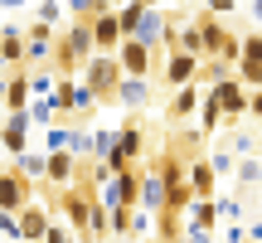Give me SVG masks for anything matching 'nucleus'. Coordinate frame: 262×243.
<instances>
[{
  "label": "nucleus",
  "instance_id": "obj_7",
  "mask_svg": "<svg viewBox=\"0 0 262 243\" xmlns=\"http://www.w3.org/2000/svg\"><path fill=\"white\" fill-rule=\"evenodd\" d=\"M214 97H219V107H224V117H228V121H238V117L248 112V103H253V93L238 83V73L219 78V83H214Z\"/></svg>",
  "mask_w": 262,
  "mask_h": 243
},
{
  "label": "nucleus",
  "instance_id": "obj_22",
  "mask_svg": "<svg viewBox=\"0 0 262 243\" xmlns=\"http://www.w3.org/2000/svg\"><path fill=\"white\" fill-rule=\"evenodd\" d=\"M199 83H185V88H175V97H170V117H194L199 112Z\"/></svg>",
  "mask_w": 262,
  "mask_h": 243
},
{
  "label": "nucleus",
  "instance_id": "obj_25",
  "mask_svg": "<svg viewBox=\"0 0 262 243\" xmlns=\"http://www.w3.org/2000/svg\"><path fill=\"white\" fill-rule=\"evenodd\" d=\"M185 214H189V224H199V229H209V234H219V205H214V199H194Z\"/></svg>",
  "mask_w": 262,
  "mask_h": 243
},
{
  "label": "nucleus",
  "instance_id": "obj_4",
  "mask_svg": "<svg viewBox=\"0 0 262 243\" xmlns=\"http://www.w3.org/2000/svg\"><path fill=\"white\" fill-rule=\"evenodd\" d=\"M54 49H58V34H54V29H49V25H39V19H34V25H29L25 29V64L29 68H39V64H54Z\"/></svg>",
  "mask_w": 262,
  "mask_h": 243
},
{
  "label": "nucleus",
  "instance_id": "obj_26",
  "mask_svg": "<svg viewBox=\"0 0 262 243\" xmlns=\"http://www.w3.org/2000/svg\"><path fill=\"white\" fill-rule=\"evenodd\" d=\"M15 170H19L25 180H44V175H49V151H44V156H39V151H25V156H15Z\"/></svg>",
  "mask_w": 262,
  "mask_h": 243
},
{
  "label": "nucleus",
  "instance_id": "obj_11",
  "mask_svg": "<svg viewBox=\"0 0 262 243\" xmlns=\"http://www.w3.org/2000/svg\"><path fill=\"white\" fill-rule=\"evenodd\" d=\"M199 68H204V58H199V54H180V49H170V58H165V83L170 88L199 83Z\"/></svg>",
  "mask_w": 262,
  "mask_h": 243
},
{
  "label": "nucleus",
  "instance_id": "obj_14",
  "mask_svg": "<svg viewBox=\"0 0 262 243\" xmlns=\"http://www.w3.org/2000/svg\"><path fill=\"white\" fill-rule=\"evenodd\" d=\"M93 25V44H97V54H117V44H122V25H117V5L112 10H102L97 19H88Z\"/></svg>",
  "mask_w": 262,
  "mask_h": 243
},
{
  "label": "nucleus",
  "instance_id": "obj_37",
  "mask_svg": "<svg viewBox=\"0 0 262 243\" xmlns=\"http://www.w3.org/2000/svg\"><path fill=\"white\" fill-rule=\"evenodd\" d=\"M209 166H214V175H228V170L238 166V156H233V151H214V156H209Z\"/></svg>",
  "mask_w": 262,
  "mask_h": 243
},
{
  "label": "nucleus",
  "instance_id": "obj_29",
  "mask_svg": "<svg viewBox=\"0 0 262 243\" xmlns=\"http://www.w3.org/2000/svg\"><path fill=\"white\" fill-rule=\"evenodd\" d=\"M29 121H39V127H54L58 121V107H54V97H29Z\"/></svg>",
  "mask_w": 262,
  "mask_h": 243
},
{
  "label": "nucleus",
  "instance_id": "obj_27",
  "mask_svg": "<svg viewBox=\"0 0 262 243\" xmlns=\"http://www.w3.org/2000/svg\"><path fill=\"white\" fill-rule=\"evenodd\" d=\"M141 15H146V0H126V5H117V25H122V34H126V39L136 34Z\"/></svg>",
  "mask_w": 262,
  "mask_h": 243
},
{
  "label": "nucleus",
  "instance_id": "obj_15",
  "mask_svg": "<svg viewBox=\"0 0 262 243\" xmlns=\"http://www.w3.org/2000/svg\"><path fill=\"white\" fill-rule=\"evenodd\" d=\"M141 151H146L141 131H136V127H122V131H117V151H112V170L136 166V160H141Z\"/></svg>",
  "mask_w": 262,
  "mask_h": 243
},
{
  "label": "nucleus",
  "instance_id": "obj_39",
  "mask_svg": "<svg viewBox=\"0 0 262 243\" xmlns=\"http://www.w3.org/2000/svg\"><path fill=\"white\" fill-rule=\"evenodd\" d=\"M180 243H214V234H209V229H199V224H189Z\"/></svg>",
  "mask_w": 262,
  "mask_h": 243
},
{
  "label": "nucleus",
  "instance_id": "obj_30",
  "mask_svg": "<svg viewBox=\"0 0 262 243\" xmlns=\"http://www.w3.org/2000/svg\"><path fill=\"white\" fill-rule=\"evenodd\" d=\"M107 234H112V214L93 199V209H88V234L83 238H107Z\"/></svg>",
  "mask_w": 262,
  "mask_h": 243
},
{
  "label": "nucleus",
  "instance_id": "obj_35",
  "mask_svg": "<svg viewBox=\"0 0 262 243\" xmlns=\"http://www.w3.org/2000/svg\"><path fill=\"white\" fill-rule=\"evenodd\" d=\"M68 136H73V127L54 121V127H49V136H44V146H49V151H68Z\"/></svg>",
  "mask_w": 262,
  "mask_h": 243
},
{
  "label": "nucleus",
  "instance_id": "obj_41",
  "mask_svg": "<svg viewBox=\"0 0 262 243\" xmlns=\"http://www.w3.org/2000/svg\"><path fill=\"white\" fill-rule=\"evenodd\" d=\"M228 151H233L238 160H243V156H253V136H233V146H228Z\"/></svg>",
  "mask_w": 262,
  "mask_h": 243
},
{
  "label": "nucleus",
  "instance_id": "obj_47",
  "mask_svg": "<svg viewBox=\"0 0 262 243\" xmlns=\"http://www.w3.org/2000/svg\"><path fill=\"white\" fill-rule=\"evenodd\" d=\"M0 156H5V136H0Z\"/></svg>",
  "mask_w": 262,
  "mask_h": 243
},
{
  "label": "nucleus",
  "instance_id": "obj_20",
  "mask_svg": "<svg viewBox=\"0 0 262 243\" xmlns=\"http://www.w3.org/2000/svg\"><path fill=\"white\" fill-rule=\"evenodd\" d=\"M25 107H29V73L15 68L10 83H5V112H25Z\"/></svg>",
  "mask_w": 262,
  "mask_h": 243
},
{
  "label": "nucleus",
  "instance_id": "obj_36",
  "mask_svg": "<svg viewBox=\"0 0 262 243\" xmlns=\"http://www.w3.org/2000/svg\"><path fill=\"white\" fill-rule=\"evenodd\" d=\"M238 180H243V185H257V180H262V160L243 156V160H238Z\"/></svg>",
  "mask_w": 262,
  "mask_h": 243
},
{
  "label": "nucleus",
  "instance_id": "obj_33",
  "mask_svg": "<svg viewBox=\"0 0 262 243\" xmlns=\"http://www.w3.org/2000/svg\"><path fill=\"white\" fill-rule=\"evenodd\" d=\"M0 243H25V229H19V214H0Z\"/></svg>",
  "mask_w": 262,
  "mask_h": 243
},
{
  "label": "nucleus",
  "instance_id": "obj_17",
  "mask_svg": "<svg viewBox=\"0 0 262 243\" xmlns=\"http://www.w3.org/2000/svg\"><path fill=\"white\" fill-rule=\"evenodd\" d=\"M185 175H189V190H194L199 199H214V190H219V175H214V166H209V160H189L185 166Z\"/></svg>",
  "mask_w": 262,
  "mask_h": 243
},
{
  "label": "nucleus",
  "instance_id": "obj_9",
  "mask_svg": "<svg viewBox=\"0 0 262 243\" xmlns=\"http://www.w3.org/2000/svg\"><path fill=\"white\" fill-rule=\"evenodd\" d=\"M49 185L54 190H68L83 180V156H73V151H49Z\"/></svg>",
  "mask_w": 262,
  "mask_h": 243
},
{
  "label": "nucleus",
  "instance_id": "obj_12",
  "mask_svg": "<svg viewBox=\"0 0 262 243\" xmlns=\"http://www.w3.org/2000/svg\"><path fill=\"white\" fill-rule=\"evenodd\" d=\"M0 136H5V156H25L29 151V112H5L0 117Z\"/></svg>",
  "mask_w": 262,
  "mask_h": 243
},
{
  "label": "nucleus",
  "instance_id": "obj_32",
  "mask_svg": "<svg viewBox=\"0 0 262 243\" xmlns=\"http://www.w3.org/2000/svg\"><path fill=\"white\" fill-rule=\"evenodd\" d=\"M97 103H102V97H97V93H93V88H88V83H78V88H73V117L93 112Z\"/></svg>",
  "mask_w": 262,
  "mask_h": 243
},
{
  "label": "nucleus",
  "instance_id": "obj_31",
  "mask_svg": "<svg viewBox=\"0 0 262 243\" xmlns=\"http://www.w3.org/2000/svg\"><path fill=\"white\" fill-rule=\"evenodd\" d=\"M34 19H39V25H49V29H58L63 5H58V0H39V5H34Z\"/></svg>",
  "mask_w": 262,
  "mask_h": 243
},
{
  "label": "nucleus",
  "instance_id": "obj_28",
  "mask_svg": "<svg viewBox=\"0 0 262 243\" xmlns=\"http://www.w3.org/2000/svg\"><path fill=\"white\" fill-rule=\"evenodd\" d=\"M63 10L73 19H97L102 10H112V0H63Z\"/></svg>",
  "mask_w": 262,
  "mask_h": 243
},
{
  "label": "nucleus",
  "instance_id": "obj_19",
  "mask_svg": "<svg viewBox=\"0 0 262 243\" xmlns=\"http://www.w3.org/2000/svg\"><path fill=\"white\" fill-rule=\"evenodd\" d=\"M112 103H122V107H146V103H150V78H122V88L112 93Z\"/></svg>",
  "mask_w": 262,
  "mask_h": 243
},
{
  "label": "nucleus",
  "instance_id": "obj_48",
  "mask_svg": "<svg viewBox=\"0 0 262 243\" xmlns=\"http://www.w3.org/2000/svg\"><path fill=\"white\" fill-rule=\"evenodd\" d=\"M146 5H160V0H146Z\"/></svg>",
  "mask_w": 262,
  "mask_h": 243
},
{
  "label": "nucleus",
  "instance_id": "obj_49",
  "mask_svg": "<svg viewBox=\"0 0 262 243\" xmlns=\"http://www.w3.org/2000/svg\"><path fill=\"white\" fill-rule=\"evenodd\" d=\"M117 243H126V234H122V238H117Z\"/></svg>",
  "mask_w": 262,
  "mask_h": 243
},
{
  "label": "nucleus",
  "instance_id": "obj_10",
  "mask_svg": "<svg viewBox=\"0 0 262 243\" xmlns=\"http://www.w3.org/2000/svg\"><path fill=\"white\" fill-rule=\"evenodd\" d=\"M29 185L34 180H25L19 170H0V214H19L29 205Z\"/></svg>",
  "mask_w": 262,
  "mask_h": 243
},
{
  "label": "nucleus",
  "instance_id": "obj_34",
  "mask_svg": "<svg viewBox=\"0 0 262 243\" xmlns=\"http://www.w3.org/2000/svg\"><path fill=\"white\" fill-rule=\"evenodd\" d=\"M214 205H219V219H224V224H243V205H238V199L214 195Z\"/></svg>",
  "mask_w": 262,
  "mask_h": 243
},
{
  "label": "nucleus",
  "instance_id": "obj_8",
  "mask_svg": "<svg viewBox=\"0 0 262 243\" xmlns=\"http://www.w3.org/2000/svg\"><path fill=\"white\" fill-rule=\"evenodd\" d=\"M117 64H122L126 78H150V68H156V54H150L141 39H122L117 44Z\"/></svg>",
  "mask_w": 262,
  "mask_h": 243
},
{
  "label": "nucleus",
  "instance_id": "obj_40",
  "mask_svg": "<svg viewBox=\"0 0 262 243\" xmlns=\"http://www.w3.org/2000/svg\"><path fill=\"white\" fill-rule=\"evenodd\" d=\"M204 5H209V15H233L238 0H204Z\"/></svg>",
  "mask_w": 262,
  "mask_h": 243
},
{
  "label": "nucleus",
  "instance_id": "obj_21",
  "mask_svg": "<svg viewBox=\"0 0 262 243\" xmlns=\"http://www.w3.org/2000/svg\"><path fill=\"white\" fill-rule=\"evenodd\" d=\"M0 44H5V68H19V64H25V29H19V25H5V29H0Z\"/></svg>",
  "mask_w": 262,
  "mask_h": 243
},
{
  "label": "nucleus",
  "instance_id": "obj_16",
  "mask_svg": "<svg viewBox=\"0 0 262 243\" xmlns=\"http://www.w3.org/2000/svg\"><path fill=\"white\" fill-rule=\"evenodd\" d=\"M49 224H54V219H49V209H44V205H34V199L19 209V229H25V243H44Z\"/></svg>",
  "mask_w": 262,
  "mask_h": 243
},
{
  "label": "nucleus",
  "instance_id": "obj_18",
  "mask_svg": "<svg viewBox=\"0 0 262 243\" xmlns=\"http://www.w3.org/2000/svg\"><path fill=\"white\" fill-rule=\"evenodd\" d=\"M136 209H150V214L165 209V180H160V170H141V205Z\"/></svg>",
  "mask_w": 262,
  "mask_h": 243
},
{
  "label": "nucleus",
  "instance_id": "obj_24",
  "mask_svg": "<svg viewBox=\"0 0 262 243\" xmlns=\"http://www.w3.org/2000/svg\"><path fill=\"white\" fill-rule=\"evenodd\" d=\"M25 73H29V97H54L58 68H25Z\"/></svg>",
  "mask_w": 262,
  "mask_h": 243
},
{
  "label": "nucleus",
  "instance_id": "obj_2",
  "mask_svg": "<svg viewBox=\"0 0 262 243\" xmlns=\"http://www.w3.org/2000/svg\"><path fill=\"white\" fill-rule=\"evenodd\" d=\"M93 199L107 209V214H112V209H136L141 205V170L126 166V170H117V175H107Z\"/></svg>",
  "mask_w": 262,
  "mask_h": 243
},
{
  "label": "nucleus",
  "instance_id": "obj_5",
  "mask_svg": "<svg viewBox=\"0 0 262 243\" xmlns=\"http://www.w3.org/2000/svg\"><path fill=\"white\" fill-rule=\"evenodd\" d=\"M243 88H262V34H243V54L233 64Z\"/></svg>",
  "mask_w": 262,
  "mask_h": 243
},
{
  "label": "nucleus",
  "instance_id": "obj_45",
  "mask_svg": "<svg viewBox=\"0 0 262 243\" xmlns=\"http://www.w3.org/2000/svg\"><path fill=\"white\" fill-rule=\"evenodd\" d=\"M253 19H262V0H253Z\"/></svg>",
  "mask_w": 262,
  "mask_h": 243
},
{
  "label": "nucleus",
  "instance_id": "obj_50",
  "mask_svg": "<svg viewBox=\"0 0 262 243\" xmlns=\"http://www.w3.org/2000/svg\"><path fill=\"white\" fill-rule=\"evenodd\" d=\"M112 5H117V0H112Z\"/></svg>",
  "mask_w": 262,
  "mask_h": 243
},
{
  "label": "nucleus",
  "instance_id": "obj_1",
  "mask_svg": "<svg viewBox=\"0 0 262 243\" xmlns=\"http://www.w3.org/2000/svg\"><path fill=\"white\" fill-rule=\"evenodd\" d=\"M97 54V44H93V25L88 19H68V29L58 34V49H54V68L58 73H83V64Z\"/></svg>",
  "mask_w": 262,
  "mask_h": 243
},
{
  "label": "nucleus",
  "instance_id": "obj_44",
  "mask_svg": "<svg viewBox=\"0 0 262 243\" xmlns=\"http://www.w3.org/2000/svg\"><path fill=\"white\" fill-rule=\"evenodd\" d=\"M29 0H0V10H25Z\"/></svg>",
  "mask_w": 262,
  "mask_h": 243
},
{
  "label": "nucleus",
  "instance_id": "obj_42",
  "mask_svg": "<svg viewBox=\"0 0 262 243\" xmlns=\"http://www.w3.org/2000/svg\"><path fill=\"white\" fill-rule=\"evenodd\" d=\"M243 238H248V243H262V224H253V229H243Z\"/></svg>",
  "mask_w": 262,
  "mask_h": 243
},
{
  "label": "nucleus",
  "instance_id": "obj_46",
  "mask_svg": "<svg viewBox=\"0 0 262 243\" xmlns=\"http://www.w3.org/2000/svg\"><path fill=\"white\" fill-rule=\"evenodd\" d=\"M146 243H165V238H156V234H150V238H146Z\"/></svg>",
  "mask_w": 262,
  "mask_h": 243
},
{
  "label": "nucleus",
  "instance_id": "obj_23",
  "mask_svg": "<svg viewBox=\"0 0 262 243\" xmlns=\"http://www.w3.org/2000/svg\"><path fill=\"white\" fill-rule=\"evenodd\" d=\"M224 107H219V97H214V88H209L204 93V103H199V136H209V131H219L224 127Z\"/></svg>",
  "mask_w": 262,
  "mask_h": 243
},
{
  "label": "nucleus",
  "instance_id": "obj_13",
  "mask_svg": "<svg viewBox=\"0 0 262 243\" xmlns=\"http://www.w3.org/2000/svg\"><path fill=\"white\" fill-rule=\"evenodd\" d=\"M194 25H199V54H204V58H214L219 49H224L228 39H233V34L224 29V15H209V10H204V15H199Z\"/></svg>",
  "mask_w": 262,
  "mask_h": 243
},
{
  "label": "nucleus",
  "instance_id": "obj_51",
  "mask_svg": "<svg viewBox=\"0 0 262 243\" xmlns=\"http://www.w3.org/2000/svg\"><path fill=\"white\" fill-rule=\"evenodd\" d=\"M257 209H262V205H257Z\"/></svg>",
  "mask_w": 262,
  "mask_h": 243
},
{
  "label": "nucleus",
  "instance_id": "obj_38",
  "mask_svg": "<svg viewBox=\"0 0 262 243\" xmlns=\"http://www.w3.org/2000/svg\"><path fill=\"white\" fill-rule=\"evenodd\" d=\"M131 219H136V209H112V234H117V238L131 234Z\"/></svg>",
  "mask_w": 262,
  "mask_h": 243
},
{
  "label": "nucleus",
  "instance_id": "obj_6",
  "mask_svg": "<svg viewBox=\"0 0 262 243\" xmlns=\"http://www.w3.org/2000/svg\"><path fill=\"white\" fill-rule=\"evenodd\" d=\"M170 34H175V25L165 19V10H160V5H146V15H141V25H136V34H131V39H141L146 49H160V44H170Z\"/></svg>",
  "mask_w": 262,
  "mask_h": 243
},
{
  "label": "nucleus",
  "instance_id": "obj_43",
  "mask_svg": "<svg viewBox=\"0 0 262 243\" xmlns=\"http://www.w3.org/2000/svg\"><path fill=\"white\" fill-rule=\"evenodd\" d=\"M5 83H10V68H0V107H5Z\"/></svg>",
  "mask_w": 262,
  "mask_h": 243
},
{
  "label": "nucleus",
  "instance_id": "obj_3",
  "mask_svg": "<svg viewBox=\"0 0 262 243\" xmlns=\"http://www.w3.org/2000/svg\"><path fill=\"white\" fill-rule=\"evenodd\" d=\"M122 78H126V73H122V64H117V54H93V58L83 64V83L93 88L102 103L122 88Z\"/></svg>",
  "mask_w": 262,
  "mask_h": 243
}]
</instances>
